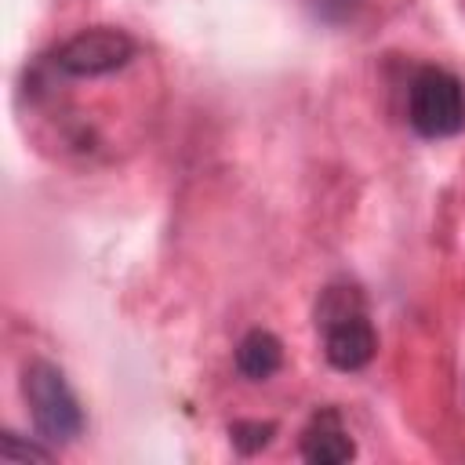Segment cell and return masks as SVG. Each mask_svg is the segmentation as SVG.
Masks as SVG:
<instances>
[{
    "label": "cell",
    "mask_w": 465,
    "mask_h": 465,
    "mask_svg": "<svg viewBox=\"0 0 465 465\" xmlns=\"http://www.w3.org/2000/svg\"><path fill=\"white\" fill-rule=\"evenodd\" d=\"M232 363L247 381H269L283 367V345H280V338L272 331L254 327V331H247L240 338V345L232 352Z\"/></svg>",
    "instance_id": "cell-6"
},
{
    "label": "cell",
    "mask_w": 465,
    "mask_h": 465,
    "mask_svg": "<svg viewBox=\"0 0 465 465\" xmlns=\"http://www.w3.org/2000/svg\"><path fill=\"white\" fill-rule=\"evenodd\" d=\"M0 454L4 458H15V461H51L54 458V447H47V440L36 443V440H22L18 432L4 429L0 432Z\"/></svg>",
    "instance_id": "cell-8"
},
{
    "label": "cell",
    "mask_w": 465,
    "mask_h": 465,
    "mask_svg": "<svg viewBox=\"0 0 465 465\" xmlns=\"http://www.w3.org/2000/svg\"><path fill=\"white\" fill-rule=\"evenodd\" d=\"M22 396L29 403L33 429L40 440H47L51 447H65L80 440L87 421L62 367H54L51 360H29L22 367Z\"/></svg>",
    "instance_id": "cell-2"
},
{
    "label": "cell",
    "mask_w": 465,
    "mask_h": 465,
    "mask_svg": "<svg viewBox=\"0 0 465 465\" xmlns=\"http://www.w3.org/2000/svg\"><path fill=\"white\" fill-rule=\"evenodd\" d=\"M316 331L323 338V356L334 371H363L378 352V331L367 316V302L352 283H331L316 302Z\"/></svg>",
    "instance_id": "cell-1"
},
{
    "label": "cell",
    "mask_w": 465,
    "mask_h": 465,
    "mask_svg": "<svg viewBox=\"0 0 465 465\" xmlns=\"http://www.w3.org/2000/svg\"><path fill=\"white\" fill-rule=\"evenodd\" d=\"M276 436V425L272 421H258V418H240L229 425V440L240 454H258L262 447H269Z\"/></svg>",
    "instance_id": "cell-7"
},
{
    "label": "cell",
    "mask_w": 465,
    "mask_h": 465,
    "mask_svg": "<svg viewBox=\"0 0 465 465\" xmlns=\"http://www.w3.org/2000/svg\"><path fill=\"white\" fill-rule=\"evenodd\" d=\"M138 54V44L131 33L116 25H91L62 40L54 51L44 54V65L58 80H98L127 69Z\"/></svg>",
    "instance_id": "cell-3"
},
{
    "label": "cell",
    "mask_w": 465,
    "mask_h": 465,
    "mask_svg": "<svg viewBox=\"0 0 465 465\" xmlns=\"http://www.w3.org/2000/svg\"><path fill=\"white\" fill-rule=\"evenodd\" d=\"M305 4H309V11H312L320 22L341 25V22L356 18V11H360L363 0H305Z\"/></svg>",
    "instance_id": "cell-9"
},
{
    "label": "cell",
    "mask_w": 465,
    "mask_h": 465,
    "mask_svg": "<svg viewBox=\"0 0 465 465\" xmlns=\"http://www.w3.org/2000/svg\"><path fill=\"white\" fill-rule=\"evenodd\" d=\"M407 124L421 138H454L465 131V84L440 65H421L407 84Z\"/></svg>",
    "instance_id": "cell-4"
},
{
    "label": "cell",
    "mask_w": 465,
    "mask_h": 465,
    "mask_svg": "<svg viewBox=\"0 0 465 465\" xmlns=\"http://www.w3.org/2000/svg\"><path fill=\"white\" fill-rule=\"evenodd\" d=\"M302 458L312 461V465H341L356 454V443L341 421V411L338 407H320L309 425L302 429V443H298Z\"/></svg>",
    "instance_id": "cell-5"
}]
</instances>
